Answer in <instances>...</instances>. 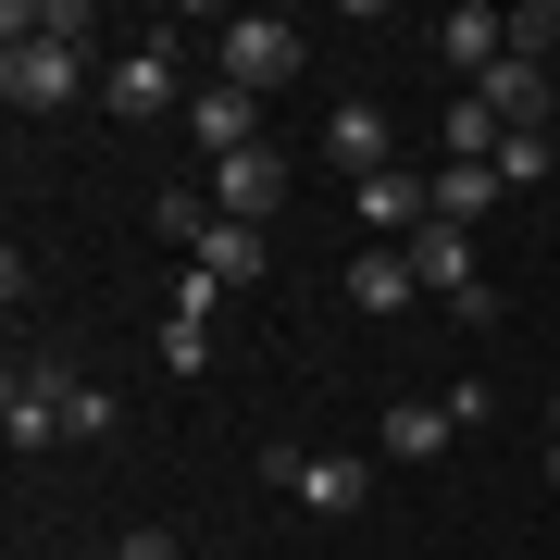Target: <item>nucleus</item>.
Wrapping results in <instances>:
<instances>
[{
  "label": "nucleus",
  "mask_w": 560,
  "mask_h": 560,
  "mask_svg": "<svg viewBox=\"0 0 560 560\" xmlns=\"http://www.w3.org/2000/svg\"><path fill=\"white\" fill-rule=\"evenodd\" d=\"M275 200H287V150H275V138L237 150V162H212V212H224V224H261Z\"/></svg>",
  "instance_id": "8"
},
{
  "label": "nucleus",
  "mask_w": 560,
  "mask_h": 560,
  "mask_svg": "<svg viewBox=\"0 0 560 560\" xmlns=\"http://www.w3.org/2000/svg\"><path fill=\"white\" fill-rule=\"evenodd\" d=\"M361 499H374V460H361V448H312V460H300V511L349 523Z\"/></svg>",
  "instance_id": "11"
},
{
  "label": "nucleus",
  "mask_w": 560,
  "mask_h": 560,
  "mask_svg": "<svg viewBox=\"0 0 560 560\" xmlns=\"http://www.w3.org/2000/svg\"><path fill=\"white\" fill-rule=\"evenodd\" d=\"M88 88V38H50V25H25V0L0 13V101L13 113H62Z\"/></svg>",
  "instance_id": "1"
},
{
  "label": "nucleus",
  "mask_w": 560,
  "mask_h": 560,
  "mask_svg": "<svg viewBox=\"0 0 560 560\" xmlns=\"http://www.w3.org/2000/svg\"><path fill=\"white\" fill-rule=\"evenodd\" d=\"M374 448H386V460H436V448H448V399H386Z\"/></svg>",
  "instance_id": "14"
},
{
  "label": "nucleus",
  "mask_w": 560,
  "mask_h": 560,
  "mask_svg": "<svg viewBox=\"0 0 560 560\" xmlns=\"http://www.w3.org/2000/svg\"><path fill=\"white\" fill-rule=\"evenodd\" d=\"M300 25H287V13H224V88H249V101H275V88L287 75H300Z\"/></svg>",
  "instance_id": "2"
},
{
  "label": "nucleus",
  "mask_w": 560,
  "mask_h": 560,
  "mask_svg": "<svg viewBox=\"0 0 560 560\" xmlns=\"http://www.w3.org/2000/svg\"><path fill=\"white\" fill-rule=\"evenodd\" d=\"M324 162H337L349 187H374L386 162H399V125H386L374 101H337V113H324Z\"/></svg>",
  "instance_id": "7"
},
{
  "label": "nucleus",
  "mask_w": 560,
  "mask_h": 560,
  "mask_svg": "<svg viewBox=\"0 0 560 560\" xmlns=\"http://www.w3.org/2000/svg\"><path fill=\"white\" fill-rule=\"evenodd\" d=\"M548 486H560V436H548Z\"/></svg>",
  "instance_id": "21"
},
{
  "label": "nucleus",
  "mask_w": 560,
  "mask_h": 560,
  "mask_svg": "<svg viewBox=\"0 0 560 560\" xmlns=\"http://www.w3.org/2000/svg\"><path fill=\"white\" fill-rule=\"evenodd\" d=\"M187 138H200L212 162H237V150H261V101H249V88H200V101H187Z\"/></svg>",
  "instance_id": "10"
},
{
  "label": "nucleus",
  "mask_w": 560,
  "mask_h": 560,
  "mask_svg": "<svg viewBox=\"0 0 560 560\" xmlns=\"http://www.w3.org/2000/svg\"><path fill=\"white\" fill-rule=\"evenodd\" d=\"M499 212V162H436V224H486Z\"/></svg>",
  "instance_id": "15"
},
{
  "label": "nucleus",
  "mask_w": 560,
  "mask_h": 560,
  "mask_svg": "<svg viewBox=\"0 0 560 560\" xmlns=\"http://www.w3.org/2000/svg\"><path fill=\"white\" fill-rule=\"evenodd\" d=\"M411 300H423V275H411V249H399V237L349 249V312H374V324H386V312H411Z\"/></svg>",
  "instance_id": "9"
},
{
  "label": "nucleus",
  "mask_w": 560,
  "mask_h": 560,
  "mask_svg": "<svg viewBox=\"0 0 560 560\" xmlns=\"http://www.w3.org/2000/svg\"><path fill=\"white\" fill-rule=\"evenodd\" d=\"M101 101L125 113V125H162V113H187L200 88L175 75V38H138V50H113V75H101Z\"/></svg>",
  "instance_id": "4"
},
{
  "label": "nucleus",
  "mask_w": 560,
  "mask_h": 560,
  "mask_svg": "<svg viewBox=\"0 0 560 560\" xmlns=\"http://www.w3.org/2000/svg\"><path fill=\"white\" fill-rule=\"evenodd\" d=\"M62 386H75V361H62V349H25L13 386H0V436H13V448H50L62 436Z\"/></svg>",
  "instance_id": "5"
},
{
  "label": "nucleus",
  "mask_w": 560,
  "mask_h": 560,
  "mask_svg": "<svg viewBox=\"0 0 560 560\" xmlns=\"http://www.w3.org/2000/svg\"><path fill=\"white\" fill-rule=\"evenodd\" d=\"M399 249H411L423 300H448V312H460V300H474V287H486V261H474V224H411Z\"/></svg>",
  "instance_id": "6"
},
{
  "label": "nucleus",
  "mask_w": 560,
  "mask_h": 560,
  "mask_svg": "<svg viewBox=\"0 0 560 560\" xmlns=\"http://www.w3.org/2000/svg\"><path fill=\"white\" fill-rule=\"evenodd\" d=\"M113 560H187V548L162 536V523H125V536H113Z\"/></svg>",
  "instance_id": "19"
},
{
  "label": "nucleus",
  "mask_w": 560,
  "mask_h": 560,
  "mask_svg": "<svg viewBox=\"0 0 560 560\" xmlns=\"http://www.w3.org/2000/svg\"><path fill=\"white\" fill-rule=\"evenodd\" d=\"M162 361H175V374H200V361H212V324H175V312H162Z\"/></svg>",
  "instance_id": "18"
},
{
  "label": "nucleus",
  "mask_w": 560,
  "mask_h": 560,
  "mask_svg": "<svg viewBox=\"0 0 560 560\" xmlns=\"http://www.w3.org/2000/svg\"><path fill=\"white\" fill-rule=\"evenodd\" d=\"M474 101L499 113V138H560V62H536V50H511L499 75H474Z\"/></svg>",
  "instance_id": "3"
},
{
  "label": "nucleus",
  "mask_w": 560,
  "mask_h": 560,
  "mask_svg": "<svg viewBox=\"0 0 560 560\" xmlns=\"http://www.w3.org/2000/svg\"><path fill=\"white\" fill-rule=\"evenodd\" d=\"M548 175H560V138H511L499 150V187H548Z\"/></svg>",
  "instance_id": "16"
},
{
  "label": "nucleus",
  "mask_w": 560,
  "mask_h": 560,
  "mask_svg": "<svg viewBox=\"0 0 560 560\" xmlns=\"http://www.w3.org/2000/svg\"><path fill=\"white\" fill-rule=\"evenodd\" d=\"M187 261H200L212 287H261V275H275V237H261V224H224V212H212V237L187 249Z\"/></svg>",
  "instance_id": "12"
},
{
  "label": "nucleus",
  "mask_w": 560,
  "mask_h": 560,
  "mask_svg": "<svg viewBox=\"0 0 560 560\" xmlns=\"http://www.w3.org/2000/svg\"><path fill=\"white\" fill-rule=\"evenodd\" d=\"M62 436H113V399H101V386H88V374L62 386Z\"/></svg>",
  "instance_id": "17"
},
{
  "label": "nucleus",
  "mask_w": 560,
  "mask_h": 560,
  "mask_svg": "<svg viewBox=\"0 0 560 560\" xmlns=\"http://www.w3.org/2000/svg\"><path fill=\"white\" fill-rule=\"evenodd\" d=\"M548 436H560V386H548Z\"/></svg>",
  "instance_id": "20"
},
{
  "label": "nucleus",
  "mask_w": 560,
  "mask_h": 560,
  "mask_svg": "<svg viewBox=\"0 0 560 560\" xmlns=\"http://www.w3.org/2000/svg\"><path fill=\"white\" fill-rule=\"evenodd\" d=\"M423 150H436V162H499L511 138H499V113H486V101H474V88H460V101L436 113V138H423Z\"/></svg>",
  "instance_id": "13"
}]
</instances>
